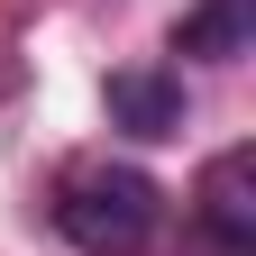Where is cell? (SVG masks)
<instances>
[{
	"instance_id": "6da1fadb",
	"label": "cell",
	"mask_w": 256,
	"mask_h": 256,
	"mask_svg": "<svg viewBox=\"0 0 256 256\" xmlns=\"http://www.w3.org/2000/svg\"><path fill=\"white\" fill-rule=\"evenodd\" d=\"M156 220H165V192L138 165H74L55 183V229L74 256H146Z\"/></svg>"
},
{
	"instance_id": "7a4b0ae2",
	"label": "cell",
	"mask_w": 256,
	"mask_h": 256,
	"mask_svg": "<svg viewBox=\"0 0 256 256\" xmlns=\"http://www.w3.org/2000/svg\"><path fill=\"white\" fill-rule=\"evenodd\" d=\"M202 220H210V238L229 256L256 247V146H220L202 165Z\"/></svg>"
},
{
	"instance_id": "3957f363",
	"label": "cell",
	"mask_w": 256,
	"mask_h": 256,
	"mask_svg": "<svg viewBox=\"0 0 256 256\" xmlns=\"http://www.w3.org/2000/svg\"><path fill=\"white\" fill-rule=\"evenodd\" d=\"M256 46V0H202V10L174 18V55H202V64H238Z\"/></svg>"
},
{
	"instance_id": "277c9868",
	"label": "cell",
	"mask_w": 256,
	"mask_h": 256,
	"mask_svg": "<svg viewBox=\"0 0 256 256\" xmlns=\"http://www.w3.org/2000/svg\"><path fill=\"white\" fill-rule=\"evenodd\" d=\"M110 119L128 138H174L183 128V82L174 74H110Z\"/></svg>"
}]
</instances>
